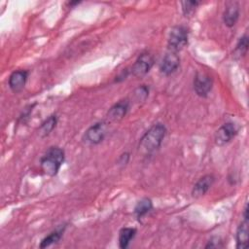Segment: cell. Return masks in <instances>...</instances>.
<instances>
[{
	"label": "cell",
	"mask_w": 249,
	"mask_h": 249,
	"mask_svg": "<svg viewBox=\"0 0 249 249\" xmlns=\"http://www.w3.org/2000/svg\"><path fill=\"white\" fill-rule=\"evenodd\" d=\"M106 134V123L98 122L90 125L85 132L84 140L91 145H96L102 142Z\"/></svg>",
	"instance_id": "obj_6"
},
{
	"label": "cell",
	"mask_w": 249,
	"mask_h": 249,
	"mask_svg": "<svg viewBox=\"0 0 249 249\" xmlns=\"http://www.w3.org/2000/svg\"><path fill=\"white\" fill-rule=\"evenodd\" d=\"M57 124V118L55 115H52L50 116L48 119H46L42 124L41 125L39 126V135L41 137H46L48 136L53 130V128L55 127Z\"/></svg>",
	"instance_id": "obj_15"
},
{
	"label": "cell",
	"mask_w": 249,
	"mask_h": 249,
	"mask_svg": "<svg viewBox=\"0 0 249 249\" xmlns=\"http://www.w3.org/2000/svg\"><path fill=\"white\" fill-rule=\"evenodd\" d=\"M166 134V127L164 124L158 123L152 125L140 138L138 150L144 155H150L157 151Z\"/></svg>",
	"instance_id": "obj_1"
},
{
	"label": "cell",
	"mask_w": 249,
	"mask_h": 249,
	"mask_svg": "<svg viewBox=\"0 0 249 249\" xmlns=\"http://www.w3.org/2000/svg\"><path fill=\"white\" fill-rule=\"evenodd\" d=\"M239 127L236 124L229 122L222 124L215 133V143L218 146H224L231 142L238 133Z\"/></svg>",
	"instance_id": "obj_4"
},
{
	"label": "cell",
	"mask_w": 249,
	"mask_h": 249,
	"mask_svg": "<svg viewBox=\"0 0 249 249\" xmlns=\"http://www.w3.org/2000/svg\"><path fill=\"white\" fill-rule=\"evenodd\" d=\"M152 208H153V204L151 199L145 197L137 202L134 208V213L138 218H141L144 215H146L148 212H150Z\"/></svg>",
	"instance_id": "obj_17"
},
{
	"label": "cell",
	"mask_w": 249,
	"mask_h": 249,
	"mask_svg": "<svg viewBox=\"0 0 249 249\" xmlns=\"http://www.w3.org/2000/svg\"><path fill=\"white\" fill-rule=\"evenodd\" d=\"M239 18V5L237 2H230L226 6L223 14L224 23L228 27H232L235 25Z\"/></svg>",
	"instance_id": "obj_12"
},
{
	"label": "cell",
	"mask_w": 249,
	"mask_h": 249,
	"mask_svg": "<svg viewBox=\"0 0 249 249\" xmlns=\"http://www.w3.org/2000/svg\"><path fill=\"white\" fill-rule=\"evenodd\" d=\"M223 247V243L220 238L213 237L211 240L208 241V244L205 246V248H219Z\"/></svg>",
	"instance_id": "obj_21"
},
{
	"label": "cell",
	"mask_w": 249,
	"mask_h": 249,
	"mask_svg": "<svg viewBox=\"0 0 249 249\" xmlns=\"http://www.w3.org/2000/svg\"><path fill=\"white\" fill-rule=\"evenodd\" d=\"M136 234V229L134 228H129V227H125L121 229L120 232H119V245L122 249H125L129 242L131 241V239L134 238Z\"/></svg>",
	"instance_id": "obj_14"
},
{
	"label": "cell",
	"mask_w": 249,
	"mask_h": 249,
	"mask_svg": "<svg viewBox=\"0 0 249 249\" xmlns=\"http://www.w3.org/2000/svg\"><path fill=\"white\" fill-rule=\"evenodd\" d=\"M63 161L64 151L57 146H53L48 149L44 156H42L40 160V166L46 175L53 177L57 174Z\"/></svg>",
	"instance_id": "obj_2"
},
{
	"label": "cell",
	"mask_w": 249,
	"mask_h": 249,
	"mask_svg": "<svg viewBox=\"0 0 249 249\" xmlns=\"http://www.w3.org/2000/svg\"><path fill=\"white\" fill-rule=\"evenodd\" d=\"M149 95V89L145 86L139 87L134 90V96L137 101H143L145 100Z\"/></svg>",
	"instance_id": "obj_20"
},
{
	"label": "cell",
	"mask_w": 249,
	"mask_h": 249,
	"mask_svg": "<svg viewBox=\"0 0 249 249\" xmlns=\"http://www.w3.org/2000/svg\"><path fill=\"white\" fill-rule=\"evenodd\" d=\"M28 73L25 70H17L14 71L9 77V88L14 92H19L25 87L27 81Z\"/></svg>",
	"instance_id": "obj_10"
},
{
	"label": "cell",
	"mask_w": 249,
	"mask_h": 249,
	"mask_svg": "<svg viewBox=\"0 0 249 249\" xmlns=\"http://www.w3.org/2000/svg\"><path fill=\"white\" fill-rule=\"evenodd\" d=\"M129 109V102L127 99H123L115 103L107 112L108 122H119L126 115Z\"/></svg>",
	"instance_id": "obj_9"
},
{
	"label": "cell",
	"mask_w": 249,
	"mask_h": 249,
	"mask_svg": "<svg viewBox=\"0 0 249 249\" xmlns=\"http://www.w3.org/2000/svg\"><path fill=\"white\" fill-rule=\"evenodd\" d=\"M180 65V58L176 53L173 52H168L164 54L160 65V70L161 74L168 76L174 73Z\"/></svg>",
	"instance_id": "obj_8"
},
{
	"label": "cell",
	"mask_w": 249,
	"mask_h": 249,
	"mask_svg": "<svg viewBox=\"0 0 249 249\" xmlns=\"http://www.w3.org/2000/svg\"><path fill=\"white\" fill-rule=\"evenodd\" d=\"M189 38V31L186 27L182 25L174 26L168 36L167 40V47L170 52L176 53L181 51L187 44Z\"/></svg>",
	"instance_id": "obj_3"
},
{
	"label": "cell",
	"mask_w": 249,
	"mask_h": 249,
	"mask_svg": "<svg viewBox=\"0 0 249 249\" xmlns=\"http://www.w3.org/2000/svg\"><path fill=\"white\" fill-rule=\"evenodd\" d=\"M235 51L236 53L240 55V56H243L247 53V51H248V37L247 35H243L239 40H238V43L236 45V48H235Z\"/></svg>",
	"instance_id": "obj_19"
},
{
	"label": "cell",
	"mask_w": 249,
	"mask_h": 249,
	"mask_svg": "<svg viewBox=\"0 0 249 249\" xmlns=\"http://www.w3.org/2000/svg\"><path fill=\"white\" fill-rule=\"evenodd\" d=\"M153 65L154 58L152 54L149 53H142L133 63L131 67V73L134 77H143L151 70Z\"/></svg>",
	"instance_id": "obj_5"
},
{
	"label": "cell",
	"mask_w": 249,
	"mask_h": 249,
	"mask_svg": "<svg viewBox=\"0 0 249 249\" xmlns=\"http://www.w3.org/2000/svg\"><path fill=\"white\" fill-rule=\"evenodd\" d=\"M63 231H64V228L52 231L49 235H47L46 237H44L41 240L39 247L40 248H46V247H48V246H50L52 244H54V243L58 242L60 240V238L62 237Z\"/></svg>",
	"instance_id": "obj_16"
},
{
	"label": "cell",
	"mask_w": 249,
	"mask_h": 249,
	"mask_svg": "<svg viewBox=\"0 0 249 249\" xmlns=\"http://www.w3.org/2000/svg\"><path fill=\"white\" fill-rule=\"evenodd\" d=\"M181 5H182V11L184 16L190 17L195 13L196 9L199 5V2L198 1H183L181 2Z\"/></svg>",
	"instance_id": "obj_18"
},
{
	"label": "cell",
	"mask_w": 249,
	"mask_h": 249,
	"mask_svg": "<svg viewBox=\"0 0 249 249\" xmlns=\"http://www.w3.org/2000/svg\"><path fill=\"white\" fill-rule=\"evenodd\" d=\"M215 181V178L211 174H207L202 176L201 178L198 179V181L194 185L193 190H192V196L194 197H199L205 195L208 190L211 188Z\"/></svg>",
	"instance_id": "obj_11"
},
{
	"label": "cell",
	"mask_w": 249,
	"mask_h": 249,
	"mask_svg": "<svg viewBox=\"0 0 249 249\" xmlns=\"http://www.w3.org/2000/svg\"><path fill=\"white\" fill-rule=\"evenodd\" d=\"M248 246V219L243 218L236 230V248L245 249Z\"/></svg>",
	"instance_id": "obj_13"
},
{
	"label": "cell",
	"mask_w": 249,
	"mask_h": 249,
	"mask_svg": "<svg viewBox=\"0 0 249 249\" xmlns=\"http://www.w3.org/2000/svg\"><path fill=\"white\" fill-rule=\"evenodd\" d=\"M213 81L212 78L204 73L197 72L194 79V89L196 93L200 97H206L212 89Z\"/></svg>",
	"instance_id": "obj_7"
}]
</instances>
